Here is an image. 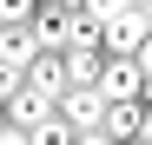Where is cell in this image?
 I'll use <instances>...</instances> for the list:
<instances>
[{
	"instance_id": "cell-1",
	"label": "cell",
	"mask_w": 152,
	"mask_h": 145,
	"mask_svg": "<svg viewBox=\"0 0 152 145\" xmlns=\"http://www.w3.org/2000/svg\"><path fill=\"white\" fill-rule=\"evenodd\" d=\"M46 53L40 33L33 27H0V92H13V86H27V66Z\"/></svg>"
},
{
	"instance_id": "cell-4",
	"label": "cell",
	"mask_w": 152,
	"mask_h": 145,
	"mask_svg": "<svg viewBox=\"0 0 152 145\" xmlns=\"http://www.w3.org/2000/svg\"><path fill=\"white\" fill-rule=\"evenodd\" d=\"M145 40H152V20H145V7H126L119 20H106V53H139Z\"/></svg>"
},
{
	"instance_id": "cell-16",
	"label": "cell",
	"mask_w": 152,
	"mask_h": 145,
	"mask_svg": "<svg viewBox=\"0 0 152 145\" xmlns=\"http://www.w3.org/2000/svg\"><path fill=\"white\" fill-rule=\"evenodd\" d=\"M139 7H145V20H152V0H139Z\"/></svg>"
},
{
	"instance_id": "cell-3",
	"label": "cell",
	"mask_w": 152,
	"mask_h": 145,
	"mask_svg": "<svg viewBox=\"0 0 152 145\" xmlns=\"http://www.w3.org/2000/svg\"><path fill=\"white\" fill-rule=\"evenodd\" d=\"M0 106H7V125H40V119H53L60 106L46 99V92H33V86H13V92H0Z\"/></svg>"
},
{
	"instance_id": "cell-2",
	"label": "cell",
	"mask_w": 152,
	"mask_h": 145,
	"mask_svg": "<svg viewBox=\"0 0 152 145\" xmlns=\"http://www.w3.org/2000/svg\"><path fill=\"white\" fill-rule=\"evenodd\" d=\"M99 99H145V66L132 53H106V66H99Z\"/></svg>"
},
{
	"instance_id": "cell-6",
	"label": "cell",
	"mask_w": 152,
	"mask_h": 145,
	"mask_svg": "<svg viewBox=\"0 0 152 145\" xmlns=\"http://www.w3.org/2000/svg\"><path fill=\"white\" fill-rule=\"evenodd\" d=\"M60 112L73 119L80 132H93V125H106V99H99V86H73L66 99H60Z\"/></svg>"
},
{
	"instance_id": "cell-10",
	"label": "cell",
	"mask_w": 152,
	"mask_h": 145,
	"mask_svg": "<svg viewBox=\"0 0 152 145\" xmlns=\"http://www.w3.org/2000/svg\"><path fill=\"white\" fill-rule=\"evenodd\" d=\"M99 66H106V53H66L73 86H99Z\"/></svg>"
},
{
	"instance_id": "cell-18",
	"label": "cell",
	"mask_w": 152,
	"mask_h": 145,
	"mask_svg": "<svg viewBox=\"0 0 152 145\" xmlns=\"http://www.w3.org/2000/svg\"><path fill=\"white\" fill-rule=\"evenodd\" d=\"M132 7H139V0H132Z\"/></svg>"
},
{
	"instance_id": "cell-15",
	"label": "cell",
	"mask_w": 152,
	"mask_h": 145,
	"mask_svg": "<svg viewBox=\"0 0 152 145\" xmlns=\"http://www.w3.org/2000/svg\"><path fill=\"white\" fill-rule=\"evenodd\" d=\"M60 7H86V0H60Z\"/></svg>"
},
{
	"instance_id": "cell-5",
	"label": "cell",
	"mask_w": 152,
	"mask_h": 145,
	"mask_svg": "<svg viewBox=\"0 0 152 145\" xmlns=\"http://www.w3.org/2000/svg\"><path fill=\"white\" fill-rule=\"evenodd\" d=\"M27 86L33 92H46V99H66V92H73V72H66V53H40L33 66H27Z\"/></svg>"
},
{
	"instance_id": "cell-8",
	"label": "cell",
	"mask_w": 152,
	"mask_h": 145,
	"mask_svg": "<svg viewBox=\"0 0 152 145\" xmlns=\"http://www.w3.org/2000/svg\"><path fill=\"white\" fill-rule=\"evenodd\" d=\"M106 132H113L119 145H132V138L145 132V99H113V106H106Z\"/></svg>"
},
{
	"instance_id": "cell-13",
	"label": "cell",
	"mask_w": 152,
	"mask_h": 145,
	"mask_svg": "<svg viewBox=\"0 0 152 145\" xmlns=\"http://www.w3.org/2000/svg\"><path fill=\"white\" fill-rule=\"evenodd\" d=\"M80 145H119V138H113L106 125H93V132H80Z\"/></svg>"
},
{
	"instance_id": "cell-17",
	"label": "cell",
	"mask_w": 152,
	"mask_h": 145,
	"mask_svg": "<svg viewBox=\"0 0 152 145\" xmlns=\"http://www.w3.org/2000/svg\"><path fill=\"white\" fill-rule=\"evenodd\" d=\"M132 145H145V138H132Z\"/></svg>"
},
{
	"instance_id": "cell-11",
	"label": "cell",
	"mask_w": 152,
	"mask_h": 145,
	"mask_svg": "<svg viewBox=\"0 0 152 145\" xmlns=\"http://www.w3.org/2000/svg\"><path fill=\"white\" fill-rule=\"evenodd\" d=\"M40 0H0V27H33Z\"/></svg>"
},
{
	"instance_id": "cell-14",
	"label": "cell",
	"mask_w": 152,
	"mask_h": 145,
	"mask_svg": "<svg viewBox=\"0 0 152 145\" xmlns=\"http://www.w3.org/2000/svg\"><path fill=\"white\" fill-rule=\"evenodd\" d=\"M132 59H139V66H145V79H152V40H145V46H139V53H132Z\"/></svg>"
},
{
	"instance_id": "cell-9",
	"label": "cell",
	"mask_w": 152,
	"mask_h": 145,
	"mask_svg": "<svg viewBox=\"0 0 152 145\" xmlns=\"http://www.w3.org/2000/svg\"><path fill=\"white\" fill-rule=\"evenodd\" d=\"M33 145H80V125H73L66 112H53V119L33 125Z\"/></svg>"
},
{
	"instance_id": "cell-12",
	"label": "cell",
	"mask_w": 152,
	"mask_h": 145,
	"mask_svg": "<svg viewBox=\"0 0 152 145\" xmlns=\"http://www.w3.org/2000/svg\"><path fill=\"white\" fill-rule=\"evenodd\" d=\"M126 7H132V0H86V13H93V20H119Z\"/></svg>"
},
{
	"instance_id": "cell-7",
	"label": "cell",
	"mask_w": 152,
	"mask_h": 145,
	"mask_svg": "<svg viewBox=\"0 0 152 145\" xmlns=\"http://www.w3.org/2000/svg\"><path fill=\"white\" fill-rule=\"evenodd\" d=\"M33 33H40L46 53H66L73 46V7H40L33 13Z\"/></svg>"
}]
</instances>
